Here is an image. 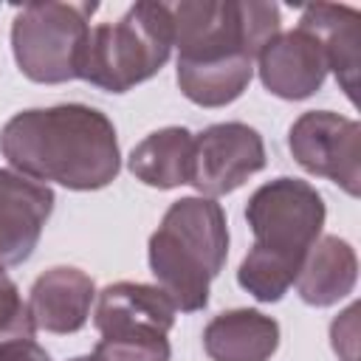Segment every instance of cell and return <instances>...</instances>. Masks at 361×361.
Wrapping results in <instances>:
<instances>
[{
	"label": "cell",
	"instance_id": "6da1fadb",
	"mask_svg": "<svg viewBox=\"0 0 361 361\" xmlns=\"http://www.w3.org/2000/svg\"><path fill=\"white\" fill-rule=\"evenodd\" d=\"M0 152L14 172L73 192L104 189L121 169L113 121L79 102L11 116L0 130Z\"/></svg>",
	"mask_w": 361,
	"mask_h": 361
},
{
	"label": "cell",
	"instance_id": "7a4b0ae2",
	"mask_svg": "<svg viewBox=\"0 0 361 361\" xmlns=\"http://www.w3.org/2000/svg\"><path fill=\"white\" fill-rule=\"evenodd\" d=\"M149 271L155 285L180 313L209 305V285L228 257V223L214 197L189 195L175 200L149 237Z\"/></svg>",
	"mask_w": 361,
	"mask_h": 361
},
{
	"label": "cell",
	"instance_id": "3957f363",
	"mask_svg": "<svg viewBox=\"0 0 361 361\" xmlns=\"http://www.w3.org/2000/svg\"><path fill=\"white\" fill-rule=\"evenodd\" d=\"M175 48L172 11L166 3H135L116 23H99L87 34L79 65V79L107 93H127L130 87L155 76Z\"/></svg>",
	"mask_w": 361,
	"mask_h": 361
},
{
	"label": "cell",
	"instance_id": "277c9868",
	"mask_svg": "<svg viewBox=\"0 0 361 361\" xmlns=\"http://www.w3.org/2000/svg\"><path fill=\"white\" fill-rule=\"evenodd\" d=\"M178 62H257L262 45L282 31L279 6L259 0H186L169 6Z\"/></svg>",
	"mask_w": 361,
	"mask_h": 361
},
{
	"label": "cell",
	"instance_id": "5b68a950",
	"mask_svg": "<svg viewBox=\"0 0 361 361\" xmlns=\"http://www.w3.org/2000/svg\"><path fill=\"white\" fill-rule=\"evenodd\" d=\"M96 3H25L11 23V51L25 79L62 85L79 79Z\"/></svg>",
	"mask_w": 361,
	"mask_h": 361
},
{
	"label": "cell",
	"instance_id": "8992f818",
	"mask_svg": "<svg viewBox=\"0 0 361 361\" xmlns=\"http://www.w3.org/2000/svg\"><path fill=\"white\" fill-rule=\"evenodd\" d=\"M327 209L316 186L299 178L262 183L245 203L254 245L302 268L305 254L322 237Z\"/></svg>",
	"mask_w": 361,
	"mask_h": 361
},
{
	"label": "cell",
	"instance_id": "52a82bcc",
	"mask_svg": "<svg viewBox=\"0 0 361 361\" xmlns=\"http://www.w3.org/2000/svg\"><path fill=\"white\" fill-rule=\"evenodd\" d=\"M293 161L319 178L338 183L350 197L361 192V127L333 110H307L288 130Z\"/></svg>",
	"mask_w": 361,
	"mask_h": 361
},
{
	"label": "cell",
	"instance_id": "ba28073f",
	"mask_svg": "<svg viewBox=\"0 0 361 361\" xmlns=\"http://www.w3.org/2000/svg\"><path fill=\"white\" fill-rule=\"evenodd\" d=\"M262 166V135L243 121H220L195 135L189 183L203 197H220L240 189Z\"/></svg>",
	"mask_w": 361,
	"mask_h": 361
},
{
	"label": "cell",
	"instance_id": "9c48e42d",
	"mask_svg": "<svg viewBox=\"0 0 361 361\" xmlns=\"http://www.w3.org/2000/svg\"><path fill=\"white\" fill-rule=\"evenodd\" d=\"M257 73L268 93L299 102L322 90L327 79V59L313 34L305 28L279 31L257 54Z\"/></svg>",
	"mask_w": 361,
	"mask_h": 361
},
{
	"label": "cell",
	"instance_id": "30bf717a",
	"mask_svg": "<svg viewBox=\"0 0 361 361\" xmlns=\"http://www.w3.org/2000/svg\"><path fill=\"white\" fill-rule=\"evenodd\" d=\"M51 212V186L0 169V268L23 265L34 254Z\"/></svg>",
	"mask_w": 361,
	"mask_h": 361
},
{
	"label": "cell",
	"instance_id": "8fae6325",
	"mask_svg": "<svg viewBox=\"0 0 361 361\" xmlns=\"http://www.w3.org/2000/svg\"><path fill=\"white\" fill-rule=\"evenodd\" d=\"M175 305L158 285L113 282L99 293L93 324L102 338L116 336H166L175 324Z\"/></svg>",
	"mask_w": 361,
	"mask_h": 361
},
{
	"label": "cell",
	"instance_id": "7c38bea8",
	"mask_svg": "<svg viewBox=\"0 0 361 361\" xmlns=\"http://www.w3.org/2000/svg\"><path fill=\"white\" fill-rule=\"evenodd\" d=\"M96 299L93 279L73 265H54L39 274L28 290V313L37 330L68 336L87 324Z\"/></svg>",
	"mask_w": 361,
	"mask_h": 361
},
{
	"label": "cell",
	"instance_id": "4fadbf2b",
	"mask_svg": "<svg viewBox=\"0 0 361 361\" xmlns=\"http://www.w3.org/2000/svg\"><path fill=\"white\" fill-rule=\"evenodd\" d=\"M355 282H358L355 248L336 234H324L305 254L293 285L305 305L330 307V305L347 299L353 293Z\"/></svg>",
	"mask_w": 361,
	"mask_h": 361
},
{
	"label": "cell",
	"instance_id": "5bb4252c",
	"mask_svg": "<svg viewBox=\"0 0 361 361\" xmlns=\"http://www.w3.org/2000/svg\"><path fill=\"white\" fill-rule=\"evenodd\" d=\"M276 347V319L254 307L217 313L203 330V350L212 361H271Z\"/></svg>",
	"mask_w": 361,
	"mask_h": 361
},
{
	"label": "cell",
	"instance_id": "9a60e30c",
	"mask_svg": "<svg viewBox=\"0 0 361 361\" xmlns=\"http://www.w3.org/2000/svg\"><path fill=\"white\" fill-rule=\"evenodd\" d=\"M358 11L338 3H313L302 8L299 28L313 34L324 51L327 71L336 73L341 90L355 102L358 82Z\"/></svg>",
	"mask_w": 361,
	"mask_h": 361
},
{
	"label": "cell",
	"instance_id": "2e32d148",
	"mask_svg": "<svg viewBox=\"0 0 361 361\" xmlns=\"http://www.w3.org/2000/svg\"><path fill=\"white\" fill-rule=\"evenodd\" d=\"M192 152L195 135L186 127H161L130 149L127 166L152 189H175L192 180Z\"/></svg>",
	"mask_w": 361,
	"mask_h": 361
},
{
	"label": "cell",
	"instance_id": "e0dca14e",
	"mask_svg": "<svg viewBox=\"0 0 361 361\" xmlns=\"http://www.w3.org/2000/svg\"><path fill=\"white\" fill-rule=\"evenodd\" d=\"M296 274H299L296 265H290V262H285V259L251 245L248 254L243 257L240 268H237V282L257 302H268L271 305V302H279L290 290V285L296 282Z\"/></svg>",
	"mask_w": 361,
	"mask_h": 361
},
{
	"label": "cell",
	"instance_id": "ac0fdd59",
	"mask_svg": "<svg viewBox=\"0 0 361 361\" xmlns=\"http://www.w3.org/2000/svg\"><path fill=\"white\" fill-rule=\"evenodd\" d=\"M104 361H169L172 350L166 336H116L99 338L93 347Z\"/></svg>",
	"mask_w": 361,
	"mask_h": 361
},
{
	"label": "cell",
	"instance_id": "d6986e66",
	"mask_svg": "<svg viewBox=\"0 0 361 361\" xmlns=\"http://www.w3.org/2000/svg\"><path fill=\"white\" fill-rule=\"evenodd\" d=\"M34 322L28 313V302H23L17 282L0 268V344L11 338H34Z\"/></svg>",
	"mask_w": 361,
	"mask_h": 361
},
{
	"label": "cell",
	"instance_id": "ffe728a7",
	"mask_svg": "<svg viewBox=\"0 0 361 361\" xmlns=\"http://www.w3.org/2000/svg\"><path fill=\"white\" fill-rule=\"evenodd\" d=\"M358 305H350L333 324H330V338H333V350L344 358V361H355V350H358Z\"/></svg>",
	"mask_w": 361,
	"mask_h": 361
},
{
	"label": "cell",
	"instance_id": "44dd1931",
	"mask_svg": "<svg viewBox=\"0 0 361 361\" xmlns=\"http://www.w3.org/2000/svg\"><path fill=\"white\" fill-rule=\"evenodd\" d=\"M0 361H51V355L34 338H11L0 344Z\"/></svg>",
	"mask_w": 361,
	"mask_h": 361
},
{
	"label": "cell",
	"instance_id": "7402d4cb",
	"mask_svg": "<svg viewBox=\"0 0 361 361\" xmlns=\"http://www.w3.org/2000/svg\"><path fill=\"white\" fill-rule=\"evenodd\" d=\"M71 361H104V358L96 355V353H90V355H76V358H71Z\"/></svg>",
	"mask_w": 361,
	"mask_h": 361
}]
</instances>
